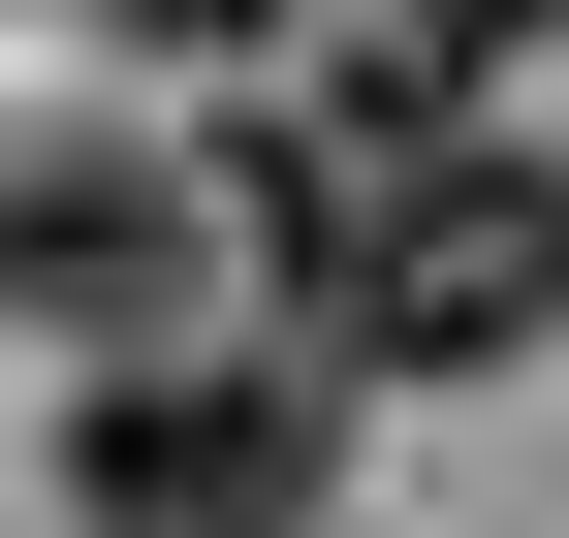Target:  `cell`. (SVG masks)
I'll return each mask as SVG.
<instances>
[{
    "mask_svg": "<svg viewBox=\"0 0 569 538\" xmlns=\"http://www.w3.org/2000/svg\"><path fill=\"white\" fill-rule=\"evenodd\" d=\"M253 222H284V317H317L348 380H507V349H569V159H538V127H443L411 63H348V96L253 127Z\"/></svg>",
    "mask_w": 569,
    "mask_h": 538,
    "instance_id": "obj_1",
    "label": "cell"
},
{
    "mask_svg": "<svg viewBox=\"0 0 569 538\" xmlns=\"http://www.w3.org/2000/svg\"><path fill=\"white\" fill-rule=\"evenodd\" d=\"M317 444H348V349H96L63 507L96 538H317Z\"/></svg>",
    "mask_w": 569,
    "mask_h": 538,
    "instance_id": "obj_2",
    "label": "cell"
},
{
    "mask_svg": "<svg viewBox=\"0 0 569 538\" xmlns=\"http://www.w3.org/2000/svg\"><path fill=\"white\" fill-rule=\"evenodd\" d=\"M0 317H63V349H190V190L127 159V127H0Z\"/></svg>",
    "mask_w": 569,
    "mask_h": 538,
    "instance_id": "obj_3",
    "label": "cell"
},
{
    "mask_svg": "<svg viewBox=\"0 0 569 538\" xmlns=\"http://www.w3.org/2000/svg\"><path fill=\"white\" fill-rule=\"evenodd\" d=\"M507 32H569V0H411V63H507Z\"/></svg>",
    "mask_w": 569,
    "mask_h": 538,
    "instance_id": "obj_4",
    "label": "cell"
}]
</instances>
